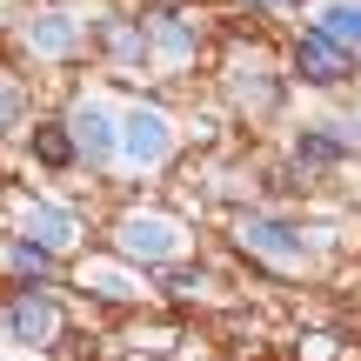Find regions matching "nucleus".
Segmentation results:
<instances>
[{"label": "nucleus", "mask_w": 361, "mask_h": 361, "mask_svg": "<svg viewBox=\"0 0 361 361\" xmlns=\"http://www.w3.org/2000/svg\"><path fill=\"white\" fill-rule=\"evenodd\" d=\"M114 141H121V161H128V168H154V161H168L174 128H168L161 107H128V114L114 121Z\"/></svg>", "instance_id": "nucleus-1"}, {"label": "nucleus", "mask_w": 361, "mask_h": 361, "mask_svg": "<svg viewBox=\"0 0 361 361\" xmlns=\"http://www.w3.org/2000/svg\"><path fill=\"white\" fill-rule=\"evenodd\" d=\"M348 54H355V47H341L335 34H322V27H314V34L295 40V74L308 80V87H341V80L355 74Z\"/></svg>", "instance_id": "nucleus-2"}, {"label": "nucleus", "mask_w": 361, "mask_h": 361, "mask_svg": "<svg viewBox=\"0 0 361 361\" xmlns=\"http://www.w3.org/2000/svg\"><path fill=\"white\" fill-rule=\"evenodd\" d=\"M114 247L134 255V261H174L180 255V221H168V214H128L114 228Z\"/></svg>", "instance_id": "nucleus-3"}, {"label": "nucleus", "mask_w": 361, "mask_h": 361, "mask_svg": "<svg viewBox=\"0 0 361 361\" xmlns=\"http://www.w3.org/2000/svg\"><path fill=\"white\" fill-rule=\"evenodd\" d=\"M234 241H241L247 255L274 261V268H295L301 261V234L288 228V221H274V214H241L234 221Z\"/></svg>", "instance_id": "nucleus-4"}, {"label": "nucleus", "mask_w": 361, "mask_h": 361, "mask_svg": "<svg viewBox=\"0 0 361 361\" xmlns=\"http://www.w3.org/2000/svg\"><path fill=\"white\" fill-rule=\"evenodd\" d=\"M13 221H20V234H27V241H40L47 255L80 241V214H74V207H54V201H20V207H13Z\"/></svg>", "instance_id": "nucleus-5"}, {"label": "nucleus", "mask_w": 361, "mask_h": 361, "mask_svg": "<svg viewBox=\"0 0 361 361\" xmlns=\"http://www.w3.org/2000/svg\"><path fill=\"white\" fill-rule=\"evenodd\" d=\"M67 128H74V154L87 161V168H107V161L121 154L114 114H107V107H74V114H67Z\"/></svg>", "instance_id": "nucleus-6"}, {"label": "nucleus", "mask_w": 361, "mask_h": 361, "mask_svg": "<svg viewBox=\"0 0 361 361\" xmlns=\"http://www.w3.org/2000/svg\"><path fill=\"white\" fill-rule=\"evenodd\" d=\"M7 335L34 341V348H54V341H61V308H54L47 295H20L7 308Z\"/></svg>", "instance_id": "nucleus-7"}, {"label": "nucleus", "mask_w": 361, "mask_h": 361, "mask_svg": "<svg viewBox=\"0 0 361 361\" xmlns=\"http://www.w3.org/2000/svg\"><path fill=\"white\" fill-rule=\"evenodd\" d=\"M147 61L154 67H188L194 61V34H188V20H180L174 7H161L154 20H147Z\"/></svg>", "instance_id": "nucleus-8"}, {"label": "nucleus", "mask_w": 361, "mask_h": 361, "mask_svg": "<svg viewBox=\"0 0 361 361\" xmlns=\"http://www.w3.org/2000/svg\"><path fill=\"white\" fill-rule=\"evenodd\" d=\"M20 40H27L34 54H47V61H67L74 40H80V27H74V13H40V20H27Z\"/></svg>", "instance_id": "nucleus-9"}, {"label": "nucleus", "mask_w": 361, "mask_h": 361, "mask_svg": "<svg viewBox=\"0 0 361 361\" xmlns=\"http://www.w3.org/2000/svg\"><path fill=\"white\" fill-rule=\"evenodd\" d=\"M322 34H335L341 47L361 54V0H322Z\"/></svg>", "instance_id": "nucleus-10"}, {"label": "nucleus", "mask_w": 361, "mask_h": 361, "mask_svg": "<svg viewBox=\"0 0 361 361\" xmlns=\"http://www.w3.org/2000/svg\"><path fill=\"white\" fill-rule=\"evenodd\" d=\"M34 161H47V168H74V128H67V121L34 128Z\"/></svg>", "instance_id": "nucleus-11"}, {"label": "nucleus", "mask_w": 361, "mask_h": 361, "mask_svg": "<svg viewBox=\"0 0 361 361\" xmlns=\"http://www.w3.org/2000/svg\"><path fill=\"white\" fill-rule=\"evenodd\" d=\"M7 274H13V281H27V288H40V281H47V247L20 234V241L7 247Z\"/></svg>", "instance_id": "nucleus-12"}, {"label": "nucleus", "mask_w": 361, "mask_h": 361, "mask_svg": "<svg viewBox=\"0 0 361 361\" xmlns=\"http://www.w3.org/2000/svg\"><path fill=\"white\" fill-rule=\"evenodd\" d=\"M107 47H114L121 67H141L147 61V34H141V27H107Z\"/></svg>", "instance_id": "nucleus-13"}, {"label": "nucleus", "mask_w": 361, "mask_h": 361, "mask_svg": "<svg viewBox=\"0 0 361 361\" xmlns=\"http://www.w3.org/2000/svg\"><path fill=\"white\" fill-rule=\"evenodd\" d=\"M341 154V141H328V134H308L301 141V161H335Z\"/></svg>", "instance_id": "nucleus-14"}, {"label": "nucleus", "mask_w": 361, "mask_h": 361, "mask_svg": "<svg viewBox=\"0 0 361 361\" xmlns=\"http://www.w3.org/2000/svg\"><path fill=\"white\" fill-rule=\"evenodd\" d=\"M13 114H20V87L0 80V128H13Z\"/></svg>", "instance_id": "nucleus-15"}, {"label": "nucleus", "mask_w": 361, "mask_h": 361, "mask_svg": "<svg viewBox=\"0 0 361 361\" xmlns=\"http://www.w3.org/2000/svg\"><path fill=\"white\" fill-rule=\"evenodd\" d=\"M247 7H295V0H247Z\"/></svg>", "instance_id": "nucleus-16"}, {"label": "nucleus", "mask_w": 361, "mask_h": 361, "mask_svg": "<svg viewBox=\"0 0 361 361\" xmlns=\"http://www.w3.org/2000/svg\"><path fill=\"white\" fill-rule=\"evenodd\" d=\"M0 335H7V308H0Z\"/></svg>", "instance_id": "nucleus-17"}]
</instances>
